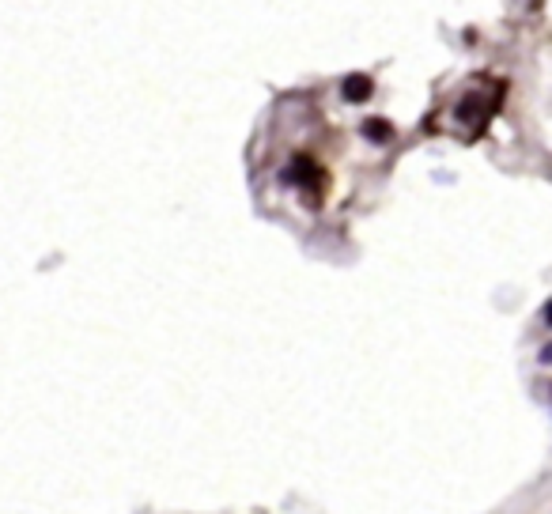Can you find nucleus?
Segmentation results:
<instances>
[{"mask_svg": "<svg viewBox=\"0 0 552 514\" xmlns=\"http://www.w3.org/2000/svg\"><path fill=\"white\" fill-rule=\"evenodd\" d=\"M344 95H349L352 103H363L367 95H371V80H367V76H349V80H344Z\"/></svg>", "mask_w": 552, "mask_h": 514, "instance_id": "f257e3e1", "label": "nucleus"}]
</instances>
